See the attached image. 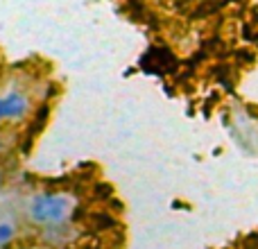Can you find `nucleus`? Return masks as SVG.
<instances>
[{"instance_id": "5", "label": "nucleus", "mask_w": 258, "mask_h": 249, "mask_svg": "<svg viewBox=\"0 0 258 249\" xmlns=\"http://www.w3.org/2000/svg\"><path fill=\"white\" fill-rule=\"evenodd\" d=\"M0 181H3V174H0Z\"/></svg>"}, {"instance_id": "4", "label": "nucleus", "mask_w": 258, "mask_h": 249, "mask_svg": "<svg viewBox=\"0 0 258 249\" xmlns=\"http://www.w3.org/2000/svg\"><path fill=\"white\" fill-rule=\"evenodd\" d=\"M5 118V113H3V98H0V120Z\"/></svg>"}, {"instance_id": "2", "label": "nucleus", "mask_w": 258, "mask_h": 249, "mask_svg": "<svg viewBox=\"0 0 258 249\" xmlns=\"http://www.w3.org/2000/svg\"><path fill=\"white\" fill-rule=\"evenodd\" d=\"M3 113L5 120L18 122L30 113V98L21 91H9L7 95H3Z\"/></svg>"}, {"instance_id": "1", "label": "nucleus", "mask_w": 258, "mask_h": 249, "mask_svg": "<svg viewBox=\"0 0 258 249\" xmlns=\"http://www.w3.org/2000/svg\"><path fill=\"white\" fill-rule=\"evenodd\" d=\"M75 213V202L66 193H36L27 202V215L34 224L45 229L63 227Z\"/></svg>"}, {"instance_id": "3", "label": "nucleus", "mask_w": 258, "mask_h": 249, "mask_svg": "<svg viewBox=\"0 0 258 249\" xmlns=\"http://www.w3.org/2000/svg\"><path fill=\"white\" fill-rule=\"evenodd\" d=\"M14 236H16V229L12 227V224H0V247H5L9 240H14Z\"/></svg>"}]
</instances>
